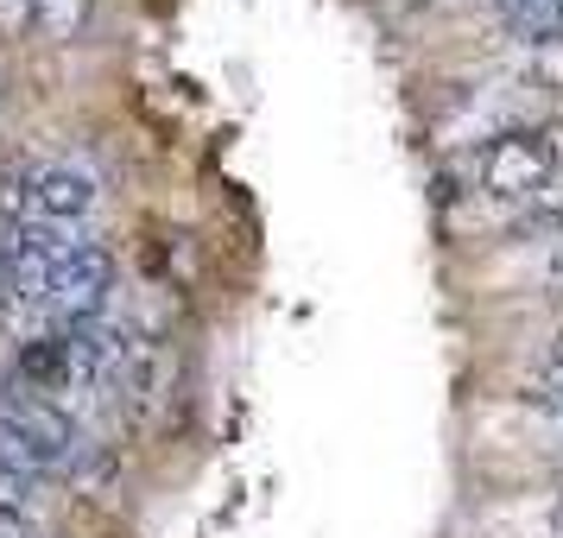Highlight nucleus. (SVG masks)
Here are the masks:
<instances>
[{"instance_id": "obj_3", "label": "nucleus", "mask_w": 563, "mask_h": 538, "mask_svg": "<svg viewBox=\"0 0 563 538\" xmlns=\"http://www.w3.org/2000/svg\"><path fill=\"white\" fill-rule=\"evenodd\" d=\"M551 165H558V153H551L544 133H512L487 153V190L494 197H532L538 184L551 178Z\"/></svg>"}, {"instance_id": "obj_6", "label": "nucleus", "mask_w": 563, "mask_h": 538, "mask_svg": "<svg viewBox=\"0 0 563 538\" xmlns=\"http://www.w3.org/2000/svg\"><path fill=\"white\" fill-rule=\"evenodd\" d=\"M38 501H45V482L38 475H0V513L38 519Z\"/></svg>"}, {"instance_id": "obj_9", "label": "nucleus", "mask_w": 563, "mask_h": 538, "mask_svg": "<svg viewBox=\"0 0 563 538\" xmlns=\"http://www.w3.org/2000/svg\"><path fill=\"white\" fill-rule=\"evenodd\" d=\"M26 26H38V0H0V39H20Z\"/></svg>"}, {"instance_id": "obj_4", "label": "nucleus", "mask_w": 563, "mask_h": 538, "mask_svg": "<svg viewBox=\"0 0 563 538\" xmlns=\"http://www.w3.org/2000/svg\"><path fill=\"white\" fill-rule=\"evenodd\" d=\"M500 13H507L512 32H526V39H558L563 32V0H494Z\"/></svg>"}, {"instance_id": "obj_10", "label": "nucleus", "mask_w": 563, "mask_h": 538, "mask_svg": "<svg viewBox=\"0 0 563 538\" xmlns=\"http://www.w3.org/2000/svg\"><path fill=\"white\" fill-rule=\"evenodd\" d=\"M551 538H563V501H558V513H551Z\"/></svg>"}, {"instance_id": "obj_7", "label": "nucleus", "mask_w": 563, "mask_h": 538, "mask_svg": "<svg viewBox=\"0 0 563 538\" xmlns=\"http://www.w3.org/2000/svg\"><path fill=\"white\" fill-rule=\"evenodd\" d=\"M82 13H89V0H38V26L52 32V39H77Z\"/></svg>"}, {"instance_id": "obj_1", "label": "nucleus", "mask_w": 563, "mask_h": 538, "mask_svg": "<svg viewBox=\"0 0 563 538\" xmlns=\"http://www.w3.org/2000/svg\"><path fill=\"white\" fill-rule=\"evenodd\" d=\"M102 197V184L89 178L82 165H26V172H13V178L0 184V216H13L20 229L26 222H82L89 209Z\"/></svg>"}, {"instance_id": "obj_5", "label": "nucleus", "mask_w": 563, "mask_h": 538, "mask_svg": "<svg viewBox=\"0 0 563 538\" xmlns=\"http://www.w3.org/2000/svg\"><path fill=\"white\" fill-rule=\"evenodd\" d=\"M0 475H38V482H52L45 457H38V450H32L13 425H0Z\"/></svg>"}, {"instance_id": "obj_8", "label": "nucleus", "mask_w": 563, "mask_h": 538, "mask_svg": "<svg viewBox=\"0 0 563 538\" xmlns=\"http://www.w3.org/2000/svg\"><path fill=\"white\" fill-rule=\"evenodd\" d=\"M526 399H532L538 411H558V418H563V361H558V355H551V361H544V367L532 374Z\"/></svg>"}, {"instance_id": "obj_2", "label": "nucleus", "mask_w": 563, "mask_h": 538, "mask_svg": "<svg viewBox=\"0 0 563 538\" xmlns=\"http://www.w3.org/2000/svg\"><path fill=\"white\" fill-rule=\"evenodd\" d=\"M108 285H114V260H108V248H82V254L57 260L52 279H45V298H38V310H45V323L52 330H82V323H96L108 305Z\"/></svg>"}]
</instances>
